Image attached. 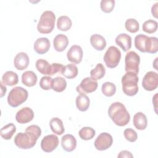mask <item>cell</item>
Instances as JSON below:
<instances>
[{"mask_svg": "<svg viewBox=\"0 0 158 158\" xmlns=\"http://www.w3.org/2000/svg\"><path fill=\"white\" fill-rule=\"evenodd\" d=\"M75 103L76 106L79 110L81 112L86 111L89 107V98L85 94H80L76 98Z\"/></svg>", "mask_w": 158, "mask_h": 158, "instance_id": "obj_24", "label": "cell"}, {"mask_svg": "<svg viewBox=\"0 0 158 158\" xmlns=\"http://www.w3.org/2000/svg\"><path fill=\"white\" fill-rule=\"evenodd\" d=\"M34 117L33 110L28 107H25L19 110L16 115L15 119L17 122L21 124H24L31 122Z\"/></svg>", "mask_w": 158, "mask_h": 158, "instance_id": "obj_14", "label": "cell"}, {"mask_svg": "<svg viewBox=\"0 0 158 158\" xmlns=\"http://www.w3.org/2000/svg\"><path fill=\"white\" fill-rule=\"evenodd\" d=\"M138 80L137 74L131 72H126L122 78L123 92L129 96L136 94L138 91Z\"/></svg>", "mask_w": 158, "mask_h": 158, "instance_id": "obj_3", "label": "cell"}, {"mask_svg": "<svg viewBox=\"0 0 158 158\" xmlns=\"http://www.w3.org/2000/svg\"><path fill=\"white\" fill-rule=\"evenodd\" d=\"M119 158H123V157H133V156L132 154L127 150H123L120 152V153L117 156Z\"/></svg>", "mask_w": 158, "mask_h": 158, "instance_id": "obj_40", "label": "cell"}, {"mask_svg": "<svg viewBox=\"0 0 158 158\" xmlns=\"http://www.w3.org/2000/svg\"><path fill=\"white\" fill-rule=\"evenodd\" d=\"M157 4H158V2H156V3L152 6V8H151V13H152V15H153L155 18H157Z\"/></svg>", "mask_w": 158, "mask_h": 158, "instance_id": "obj_41", "label": "cell"}, {"mask_svg": "<svg viewBox=\"0 0 158 158\" xmlns=\"http://www.w3.org/2000/svg\"><path fill=\"white\" fill-rule=\"evenodd\" d=\"M35 67L37 70L43 75H50L51 64H49L48 62L44 59H38L35 64Z\"/></svg>", "mask_w": 158, "mask_h": 158, "instance_id": "obj_27", "label": "cell"}, {"mask_svg": "<svg viewBox=\"0 0 158 158\" xmlns=\"http://www.w3.org/2000/svg\"><path fill=\"white\" fill-rule=\"evenodd\" d=\"M50 48V41L47 38L42 37L38 38L33 46L34 50L39 54H43L46 53Z\"/></svg>", "mask_w": 158, "mask_h": 158, "instance_id": "obj_16", "label": "cell"}, {"mask_svg": "<svg viewBox=\"0 0 158 158\" xmlns=\"http://www.w3.org/2000/svg\"><path fill=\"white\" fill-rule=\"evenodd\" d=\"M106 73V69L104 67V65L101 63H99L96 65L94 69H92L90 72V75L91 78L95 80H100L104 76Z\"/></svg>", "mask_w": 158, "mask_h": 158, "instance_id": "obj_31", "label": "cell"}, {"mask_svg": "<svg viewBox=\"0 0 158 158\" xmlns=\"http://www.w3.org/2000/svg\"><path fill=\"white\" fill-rule=\"evenodd\" d=\"M142 86L146 91L156 89L158 86V74L153 71L147 72L143 78Z\"/></svg>", "mask_w": 158, "mask_h": 158, "instance_id": "obj_10", "label": "cell"}, {"mask_svg": "<svg viewBox=\"0 0 158 158\" xmlns=\"http://www.w3.org/2000/svg\"><path fill=\"white\" fill-rule=\"evenodd\" d=\"M72 25L71 19L66 15H62L58 18L57 21V28L63 31H66L69 30Z\"/></svg>", "mask_w": 158, "mask_h": 158, "instance_id": "obj_29", "label": "cell"}, {"mask_svg": "<svg viewBox=\"0 0 158 158\" xmlns=\"http://www.w3.org/2000/svg\"><path fill=\"white\" fill-rule=\"evenodd\" d=\"M66 86L67 81L64 78L61 77H57L52 80V88L54 91L59 93L62 92L65 90Z\"/></svg>", "mask_w": 158, "mask_h": 158, "instance_id": "obj_30", "label": "cell"}, {"mask_svg": "<svg viewBox=\"0 0 158 158\" xmlns=\"http://www.w3.org/2000/svg\"><path fill=\"white\" fill-rule=\"evenodd\" d=\"M140 62L139 56L135 51H129L125 57V70L131 72L138 75Z\"/></svg>", "mask_w": 158, "mask_h": 158, "instance_id": "obj_8", "label": "cell"}, {"mask_svg": "<svg viewBox=\"0 0 158 158\" xmlns=\"http://www.w3.org/2000/svg\"><path fill=\"white\" fill-rule=\"evenodd\" d=\"M14 141L18 148L22 149H28L36 144L37 139L30 133L20 132L17 134Z\"/></svg>", "mask_w": 158, "mask_h": 158, "instance_id": "obj_6", "label": "cell"}, {"mask_svg": "<svg viewBox=\"0 0 158 158\" xmlns=\"http://www.w3.org/2000/svg\"><path fill=\"white\" fill-rule=\"evenodd\" d=\"M96 134L95 130L89 127H83L78 132V135L83 140L91 139Z\"/></svg>", "mask_w": 158, "mask_h": 158, "instance_id": "obj_32", "label": "cell"}, {"mask_svg": "<svg viewBox=\"0 0 158 158\" xmlns=\"http://www.w3.org/2000/svg\"><path fill=\"white\" fill-rule=\"evenodd\" d=\"M115 41L125 52L128 51L131 47V38L126 33H120L117 35Z\"/></svg>", "mask_w": 158, "mask_h": 158, "instance_id": "obj_18", "label": "cell"}, {"mask_svg": "<svg viewBox=\"0 0 158 158\" xmlns=\"http://www.w3.org/2000/svg\"><path fill=\"white\" fill-rule=\"evenodd\" d=\"M16 131V127L15 125L12 123H8L7 125L4 126L0 131L1 136L4 139H10L15 132Z\"/></svg>", "mask_w": 158, "mask_h": 158, "instance_id": "obj_28", "label": "cell"}, {"mask_svg": "<svg viewBox=\"0 0 158 158\" xmlns=\"http://www.w3.org/2000/svg\"><path fill=\"white\" fill-rule=\"evenodd\" d=\"M108 115L114 123L120 127L127 125L130 120L129 112L125 106L120 102H115L109 106Z\"/></svg>", "mask_w": 158, "mask_h": 158, "instance_id": "obj_1", "label": "cell"}, {"mask_svg": "<svg viewBox=\"0 0 158 158\" xmlns=\"http://www.w3.org/2000/svg\"><path fill=\"white\" fill-rule=\"evenodd\" d=\"M1 81L4 85L9 86H14L18 83V75L13 71H7L3 74Z\"/></svg>", "mask_w": 158, "mask_h": 158, "instance_id": "obj_22", "label": "cell"}, {"mask_svg": "<svg viewBox=\"0 0 158 158\" xmlns=\"http://www.w3.org/2000/svg\"><path fill=\"white\" fill-rule=\"evenodd\" d=\"M113 143L112 136L108 133L104 132L99 134L94 141L95 148L99 151H104L109 148Z\"/></svg>", "mask_w": 158, "mask_h": 158, "instance_id": "obj_11", "label": "cell"}, {"mask_svg": "<svg viewBox=\"0 0 158 158\" xmlns=\"http://www.w3.org/2000/svg\"><path fill=\"white\" fill-rule=\"evenodd\" d=\"M67 57L70 62L75 64L80 63L83 58L82 48L78 45L72 46L67 51Z\"/></svg>", "mask_w": 158, "mask_h": 158, "instance_id": "obj_13", "label": "cell"}, {"mask_svg": "<svg viewBox=\"0 0 158 158\" xmlns=\"http://www.w3.org/2000/svg\"><path fill=\"white\" fill-rule=\"evenodd\" d=\"M133 123L136 128L139 130H144L148 124L146 116L141 112L136 113L133 116Z\"/></svg>", "mask_w": 158, "mask_h": 158, "instance_id": "obj_20", "label": "cell"}, {"mask_svg": "<svg viewBox=\"0 0 158 158\" xmlns=\"http://www.w3.org/2000/svg\"><path fill=\"white\" fill-rule=\"evenodd\" d=\"M121 59L120 51L115 46H111L106 51L104 56V61L106 66L113 69L116 67Z\"/></svg>", "mask_w": 158, "mask_h": 158, "instance_id": "obj_7", "label": "cell"}, {"mask_svg": "<svg viewBox=\"0 0 158 158\" xmlns=\"http://www.w3.org/2000/svg\"><path fill=\"white\" fill-rule=\"evenodd\" d=\"M143 30L147 33H153L157 31V22L152 19H149L144 22L143 24Z\"/></svg>", "mask_w": 158, "mask_h": 158, "instance_id": "obj_34", "label": "cell"}, {"mask_svg": "<svg viewBox=\"0 0 158 158\" xmlns=\"http://www.w3.org/2000/svg\"><path fill=\"white\" fill-rule=\"evenodd\" d=\"M78 68L73 64H69L64 65L61 70L62 75L68 79L75 78L78 75Z\"/></svg>", "mask_w": 158, "mask_h": 158, "instance_id": "obj_26", "label": "cell"}, {"mask_svg": "<svg viewBox=\"0 0 158 158\" xmlns=\"http://www.w3.org/2000/svg\"><path fill=\"white\" fill-rule=\"evenodd\" d=\"M135 46L142 52L155 54L158 50V40L156 37H149L139 34L135 38Z\"/></svg>", "mask_w": 158, "mask_h": 158, "instance_id": "obj_2", "label": "cell"}, {"mask_svg": "<svg viewBox=\"0 0 158 158\" xmlns=\"http://www.w3.org/2000/svg\"><path fill=\"white\" fill-rule=\"evenodd\" d=\"M49 125L51 130L56 135H61L65 131L62 121L58 117H54L51 119Z\"/></svg>", "mask_w": 158, "mask_h": 158, "instance_id": "obj_25", "label": "cell"}, {"mask_svg": "<svg viewBox=\"0 0 158 158\" xmlns=\"http://www.w3.org/2000/svg\"><path fill=\"white\" fill-rule=\"evenodd\" d=\"M115 6L114 0H102L100 3L101 10L105 13L111 12Z\"/></svg>", "mask_w": 158, "mask_h": 158, "instance_id": "obj_36", "label": "cell"}, {"mask_svg": "<svg viewBox=\"0 0 158 158\" xmlns=\"http://www.w3.org/2000/svg\"><path fill=\"white\" fill-rule=\"evenodd\" d=\"M29 64V57L27 53L19 52L14 57V65L15 68L19 70H23L27 68Z\"/></svg>", "mask_w": 158, "mask_h": 158, "instance_id": "obj_15", "label": "cell"}, {"mask_svg": "<svg viewBox=\"0 0 158 158\" xmlns=\"http://www.w3.org/2000/svg\"><path fill=\"white\" fill-rule=\"evenodd\" d=\"M52 78L50 77L44 76L41 77L40 81V86L44 90H49L52 88Z\"/></svg>", "mask_w": 158, "mask_h": 158, "instance_id": "obj_37", "label": "cell"}, {"mask_svg": "<svg viewBox=\"0 0 158 158\" xmlns=\"http://www.w3.org/2000/svg\"><path fill=\"white\" fill-rule=\"evenodd\" d=\"M98 82L91 77H86L82 80L81 83L77 86L76 90L80 94L91 93L96 90Z\"/></svg>", "mask_w": 158, "mask_h": 158, "instance_id": "obj_9", "label": "cell"}, {"mask_svg": "<svg viewBox=\"0 0 158 158\" xmlns=\"http://www.w3.org/2000/svg\"><path fill=\"white\" fill-rule=\"evenodd\" d=\"M64 65L61 64L59 63H52L51 64V69L50 75H53L58 72L61 73V70L63 68Z\"/></svg>", "mask_w": 158, "mask_h": 158, "instance_id": "obj_39", "label": "cell"}, {"mask_svg": "<svg viewBox=\"0 0 158 158\" xmlns=\"http://www.w3.org/2000/svg\"><path fill=\"white\" fill-rule=\"evenodd\" d=\"M22 82L27 86H33L37 82V76L33 71H25L22 75Z\"/></svg>", "mask_w": 158, "mask_h": 158, "instance_id": "obj_23", "label": "cell"}, {"mask_svg": "<svg viewBox=\"0 0 158 158\" xmlns=\"http://www.w3.org/2000/svg\"><path fill=\"white\" fill-rule=\"evenodd\" d=\"M101 91L104 95L107 97H110L114 95V94L115 93L116 86L113 83L107 81L102 84L101 87Z\"/></svg>", "mask_w": 158, "mask_h": 158, "instance_id": "obj_33", "label": "cell"}, {"mask_svg": "<svg viewBox=\"0 0 158 158\" xmlns=\"http://www.w3.org/2000/svg\"><path fill=\"white\" fill-rule=\"evenodd\" d=\"M69 44V39L67 36L63 34L56 35L53 41L54 49L57 52L64 51Z\"/></svg>", "mask_w": 158, "mask_h": 158, "instance_id": "obj_19", "label": "cell"}, {"mask_svg": "<svg viewBox=\"0 0 158 158\" xmlns=\"http://www.w3.org/2000/svg\"><path fill=\"white\" fill-rule=\"evenodd\" d=\"M59 145V139L54 134L44 136L41 141V148L46 152H51L57 148Z\"/></svg>", "mask_w": 158, "mask_h": 158, "instance_id": "obj_12", "label": "cell"}, {"mask_svg": "<svg viewBox=\"0 0 158 158\" xmlns=\"http://www.w3.org/2000/svg\"><path fill=\"white\" fill-rule=\"evenodd\" d=\"M61 145L64 151L72 152L76 148L77 140L72 135L67 134L62 137Z\"/></svg>", "mask_w": 158, "mask_h": 158, "instance_id": "obj_17", "label": "cell"}, {"mask_svg": "<svg viewBox=\"0 0 158 158\" xmlns=\"http://www.w3.org/2000/svg\"><path fill=\"white\" fill-rule=\"evenodd\" d=\"M123 134L125 139L127 141L131 143L136 141L138 138V135L136 132L132 128H126L123 131Z\"/></svg>", "mask_w": 158, "mask_h": 158, "instance_id": "obj_38", "label": "cell"}, {"mask_svg": "<svg viewBox=\"0 0 158 158\" xmlns=\"http://www.w3.org/2000/svg\"><path fill=\"white\" fill-rule=\"evenodd\" d=\"M28 91L23 88L16 86L13 88L7 96V102L12 107H17L23 103L28 98Z\"/></svg>", "mask_w": 158, "mask_h": 158, "instance_id": "obj_5", "label": "cell"}, {"mask_svg": "<svg viewBox=\"0 0 158 158\" xmlns=\"http://www.w3.org/2000/svg\"><path fill=\"white\" fill-rule=\"evenodd\" d=\"M0 85H1V96L0 97L2 98L4 96V95L5 94V93H6V91H7V88L5 86V85H4V84L2 83V81L0 82Z\"/></svg>", "mask_w": 158, "mask_h": 158, "instance_id": "obj_42", "label": "cell"}, {"mask_svg": "<svg viewBox=\"0 0 158 158\" xmlns=\"http://www.w3.org/2000/svg\"><path fill=\"white\" fill-rule=\"evenodd\" d=\"M91 46L97 51H102L106 46L105 38L99 34H94L90 37Z\"/></svg>", "mask_w": 158, "mask_h": 158, "instance_id": "obj_21", "label": "cell"}, {"mask_svg": "<svg viewBox=\"0 0 158 158\" xmlns=\"http://www.w3.org/2000/svg\"><path fill=\"white\" fill-rule=\"evenodd\" d=\"M56 15L52 11L46 10L41 15L37 25L38 31L43 34H48L54 28Z\"/></svg>", "mask_w": 158, "mask_h": 158, "instance_id": "obj_4", "label": "cell"}, {"mask_svg": "<svg viewBox=\"0 0 158 158\" xmlns=\"http://www.w3.org/2000/svg\"><path fill=\"white\" fill-rule=\"evenodd\" d=\"M125 27L127 31L134 33L139 30V25L138 22L135 19H128L125 23Z\"/></svg>", "mask_w": 158, "mask_h": 158, "instance_id": "obj_35", "label": "cell"}]
</instances>
